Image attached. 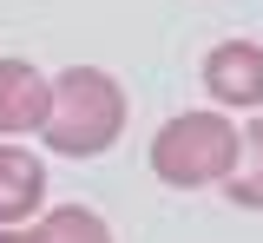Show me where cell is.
<instances>
[{
	"label": "cell",
	"instance_id": "obj_1",
	"mask_svg": "<svg viewBox=\"0 0 263 243\" xmlns=\"http://www.w3.org/2000/svg\"><path fill=\"white\" fill-rule=\"evenodd\" d=\"M125 118H132V92L105 66H66L53 79V112H46L40 138L60 158H105L125 138Z\"/></svg>",
	"mask_w": 263,
	"mask_h": 243
},
{
	"label": "cell",
	"instance_id": "obj_2",
	"mask_svg": "<svg viewBox=\"0 0 263 243\" xmlns=\"http://www.w3.org/2000/svg\"><path fill=\"white\" fill-rule=\"evenodd\" d=\"M237 158H243V132L230 112H178L158 125V138L145 151L152 177L171 191H211L237 171Z\"/></svg>",
	"mask_w": 263,
	"mask_h": 243
},
{
	"label": "cell",
	"instance_id": "obj_3",
	"mask_svg": "<svg viewBox=\"0 0 263 243\" xmlns=\"http://www.w3.org/2000/svg\"><path fill=\"white\" fill-rule=\"evenodd\" d=\"M204 92H211V112H257L263 105V46L257 39H217L204 53Z\"/></svg>",
	"mask_w": 263,
	"mask_h": 243
},
{
	"label": "cell",
	"instance_id": "obj_4",
	"mask_svg": "<svg viewBox=\"0 0 263 243\" xmlns=\"http://www.w3.org/2000/svg\"><path fill=\"white\" fill-rule=\"evenodd\" d=\"M46 112H53V79L33 66V59L0 53V138L46 132Z\"/></svg>",
	"mask_w": 263,
	"mask_h": 243
},
{
	"label": "cell",
	"instance_id": "obj_5",
	"mask_svg": "<svg viewBox=\"0 0 263 243\" xmlns=\"http://www.w3.org/2000/svg\"><path fill=\"white\" fill-rule=\"evenodd\" d=\"M46 210V165L27 145H0V224H27Z\"/></svg>",
	"mask_w": 263,
	"mask_h": 243
},
{
	"label": "cell",
	"instance_id": "obj_6",
	"mask_svg": "<svg viewBox=\"0 0 263 243\" xmlns=\"http://www.w3.org/2000/svg\"><path fill=\"white\" fill-rule=\"evenodd\" d=\"M33 243H112V224L92 204H53L33 224Z\"/></svg>",
	"mask_w": 263,
	"mask_h": 243
},
{
	"label": "cell",
	"instance_id": "obj_7",
	"mask_svg": "<svg viewBox=\"0 0 263 243\" xmlns=\"http://www.w3.org/2000/svg\"><path fill=\"white\" fill-rule=\"evenodd\" d=\"M224 197L237 210H263V118L243 125V158H237V171L224 177Z\"/></svg>",
	"mask_w": 263,
	"mask_h": 243
},
{
	"label": "cell",
	"instance_id": "obj_8",
	"mask_svg": "<svg viewBox=\"0 0 263 243\" xmlns=\"http://www.w3.org/2000/svg\"><path fill=\"white\" fill-rule=\"evenodd\" d=\"M0 243H33V230H20V224H0Z\"/></svg>",
	"mask_w": 263,
	"mask_h": 243
}]
</instances>
